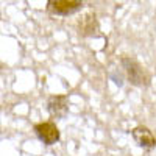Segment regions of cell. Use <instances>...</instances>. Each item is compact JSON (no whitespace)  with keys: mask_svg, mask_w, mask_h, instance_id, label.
Listing matches in <instances>:
<instances>
[{"mask_svg":"<svg viewBox=\"0 0 156 156\" xmlns=\"http://www.w3.org/2000/svg\"><path fill=\"white\" fill-rule=\"evenodd\" d=\"M84 5V0H47V11L53 16L67 17L78 12Z\"/></svg>","mask_w":156,"mask_h":156,"instance_id":"obj_2","label":"cell"},{"mask_svg":"<svg viewBox=\"0 0 156 156\" xmlns=\"http://www.w3.org/2000/svg\"><path fill=\"white\" fill-rule=\"evenodd\" d=\"M120 64H122V67L125 70V75L128 78V81L131 83L133 86H137V87L148 86L150 78H148L145 70L142 69V66L136 59L129 58V56H122L120 58Z\"/></svg>","mask_w":156,"mask_h":156,"instance_id":"obj_1","label":"cell"},{"mask_svg":"<svg viewBox=\"0 0 156 156\" xmlns=\"http://www.w3.org/2000/svg\"><path fill=\"white\" fill-rule=\"evenodd\" d=\"M109 78H111V80H112L117 86H119V87L123 86V75H122L119 70H111V72H109Z\"/></svg>","mask_w":156,"mask_h":156,"instance_id":"obj_7","label":"cell"},{"mask_svg":"<svg viewBox=\"0 0 156 156\" xmlns=\"http://www.w3.org/2000/svg\"><path fill=\"white\" fill-rule=\"evenodd\" d=\"M131 136L134 142L144 150H153L156 147V137L147 126H136L131 129Z\"/></svg>","mask_w":156,"mask_h":156,"instance_id":"obj_5","label":"cell"},{"mask_svg":"<svg viewBox=\"0 0 156 156\" xmlns=\"http://www.w3.org/2000/svg\"><path fill=\"white\" fill-rule=\"evenodd\" d=\"M100 27H98V22L95 17V12H86L83 16V19L78 22V33L84 37H90V36H98Z\"/></svg>","mask_w":156,"mask_h":156,"instance_id":"obj_6","label":"cell"},{"mask_svg":"<svg viewBox=\"0 0 156 156\" xmlns=\"http://www.w3.org/2000/svg\"><path fill=\"white\" fill-rule=\"evenodd\" d=\"M47 111L51 117L64 119L69 112V97L67 95H51L47 100Z\"/></svg>","mask_w":156,"mask_h":156,"instance_id":"obj_4","label":"cell"},{"mask_svg":"<svg viewBox=\"0 0 156 156\" xmlns=\"http://www.w3.org/2000/svg\"><path fill=\"white\" fill-rule=\"evenodd\" d=\"M34 134L44 145H53L59 140L61 134L56 123L53 122H41L34 125Z\"/></svg>","mask_w":156,"mask_h":156,"instance_id":"obj_3","label":"cell"}]
</instances>
